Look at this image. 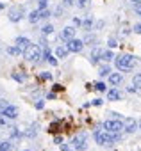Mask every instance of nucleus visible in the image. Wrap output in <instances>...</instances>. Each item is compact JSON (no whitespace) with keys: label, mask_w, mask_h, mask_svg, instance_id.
Listing matches in <instances>:
<instances>
[{"label":"nucleus","mask_w":141,"mask_h":151,"mask_svg":"<svg viewBox=\"0 0 141 151\" xmlns=\"http://www.w3.org/2000/svg\"><path fill=\"white\" fill-rule=\"evenodd\" d=\"M114 64H116V68H118L120 71H130V69L134 68V64H136V59H134L132 55L125 53V55H120V57H116Z\"/></svg>","instance_id":"obj_1"},{"label":"nucleus","mask_w":141,"mask_h":151,"mask_svg":"<svg viewBox=\"0 0 141 151\" xmlns=\"http://www.w3.org/2000/svg\"><path fill=\"white\" fill-rule=\"evenodd\" d=\"M23 57L29 60V62H39L43 59V53H41V48L38 45H31L25 52H23Z\"/></svg>","instance_id":"obj_2"},{"label":"nucleus","mask_w":141,"mask_h":151,"mask_svg":"<svg viewBox=\"0 0 141 151\" xmlns=\"http://www.w3.org/2000/svg\"><path fill=\"white\" fill-rule=\"evenodd\" d=\"M95 140H97V144H100V146H109V144H113V137H111V132H102V130H95Z\"/></svg>","instance_id":"obj_3"},{"label":"nucleus","mask_w":141,"mask_h":151,"mask_svg":"<svg viewBox=\"0 0 141 151\" xmlns=\"http://www.w3.org/2000/svg\"><path fill=\"white\" fill-rule=\"evenodd\" d=\"M104 130L105 132H114V133H120L123 130V121L120 119H111V121H104Z\"/></svg>","instance_id":"obj_4"},{"label":"nucleus","mask_w":141,"mask_h":151,"mask_svg":"<svg viewBox=\"0 0 141 151\" xmlns=\"http://www.w3.org/2000/svg\"><path fill=\"white\" fill-rule=\"evenodd\" d=\"M82 48H84V41L82 39H70V41H66V50L68 52H73V53H79V52H82Z\"/></svg>","instance_id":"obj_5"},{"label":"nucleus","mask_w":141,"mask_h":151,"mask_svg":"<svg viewBox=\"0 0 141 151\" xmlns=\"http://www.w3.org/2000/svg\"><path fill=\"white\" fill-rule=\"evenodd\" d=\"M72 144H73V149L75 151H86L88 149V142H86V135L84 133L75 135L73 140H72Z\"/></svg>","instance_id":"obj_6"},{"label":"nucleus","mask_w":141,"mask_h":151,"mask_svg":"<svg viewBox=\"0 0 141 151\" xmlns=\"http://www.w3.org/2000/svg\"><path fill=\"white\" fill-rule=\"evenodd\" d=\"M9 22H13V23H16V22H20L22 18H23V7L22 6H16V7H13V9H9Z\"/></svg>","instance_id":"obj_7"},{"label":"nucleus","mask_w":141,"mask_h":151,"mask_svg":"<svg viewBox=\"0 0 141 151\" xmlns=\"http://www.w3.org/2000/svg\"><path fill=\"white\" fill-rule=\"evenodd\" d=\"M2 116L7 117V119H16V117H18V107H15V105H7V107L4 109Z\"/></svg>","instance_id":"obj_8"},{"label":"nucleus","mask_w":141,"mask_h":151,"mask_svg":"<svg viewBox=\"0 0 141 151\" xmlns=\"http://www.w3.org/2000/svg\"><path fill=\"white\" fill-rule=\"evenodd\" d=\"M73 37H75V27H64L61 30V39L70 41V39H73Z\"/></svg>","instance_id":"obj_9"},{"label":"nucleus","mask_w":141,"mask_h":151,"mask_svg":"<svg viewBox=\"0 0 141 151\" xmlns=\"http://www.w3.org/2000/svg\"><path fill=\"white\" fill-rule=\"evenodd\" d=\"M31 45H32V43H31V39H29V37H25V36H20V37H16V46L22 50V53H23V52H25V50H27Z\"/></svg>","instance_id":"obj_10"},{"label":"nucleus","mask_w":141,"mask_h":151,"mask_svg":"<svg viewBox=\"0 0 141 151\" xmlns=\"http://www.w3.org/2000/svg\"><path fill=\"white\" fill-rule=\"evenodd\" d=\"M136 128H137V123H136V119H132V117H127V119L123 121V130H125L127 133H132V132H136Z\"/></svg>","instance_id":"obj_11"},{"label":"nucleus","mask_w":141,"mask_h":151,"mask_svg":"<svg viewBox=\"0 0 141 151\" xmlns=\"http://www.w3.org/2000/svg\"><path fill=\"white\" fill-rule=\"evenodd\" d=\"M121 80H123L121 73H109V84L111 86H120Z\"/></svg>","instance_id":"obj_12"},{"label":"nucleus","mask_w":141,"mask_h":151,"mask_svg":"<svg viewBox=\"0 0 141 151\" xmlns=\"http://www.w3.org/2000/svg\"><path fill=\"white\" fill-rule=\"evenodd\" d=\"M100 57H102V50H100V48H93V50H91V55H89L91 64H98Z\"/></svg>","instance_id":"obj_13"},{"label":"nucleus","mask_w":141,"mask_h":151,"mask_svg":"<svg viewBox=\"0 0 141 151\" xmlns=\"http://www.w3.org/2000/svg\"><path fill=\"white\" fill-rule=\"evenodd\" d=\"M121 98V93L114 87V89H111V91H107V100L109 101H116V100H120Z\"/></svg>","instance_id":"obj_14"},{"label":"nucleus","mask_w":141,"mask_h":151,"mask_svg":"<svg viewBox=\"0 0 141 151\" xmlns=\"http://www.w3.org/2000/svg\"><path fill=\"white\" fill-rule=\"evenodd\" d=\"M66 55H68L66 46H57V48H55V57H57V59H64Z\"/></svg>","instance_id":"obj_15"},{"label":"nucleus","mask_w":141,"mask_h":151,"mask_svg":"<svg viewBox=\"0 0 141 151\" xmlns=\"http://www.w3.org/2000/svg\"><path fill=\"white\" fill-rule=\"evenodd\" d=\"M38 13H39V18H41V20H47V18L52 16V11H50L48 7H45V9H38Z\"/></svg>","instance_id":"obj_16"},{"label":"nucleus","mask_w":141,"mask_h":151,"mask_svg":"<svg viewBox=\"0 0 141 151\" xmlns=\"http://www.w3.org/2000/svg\"><path fill=\"white\" fill-rule=\"evenodd\" d=\"M39 20H41V18H39V13H38V9L29 13V22H31V23H38Z\"/></svg>","instance_id":"obj_17"},{"label":"nucleus","mask_w":141,"mask_h":151,"mask_svg":"<svg viewBox=\"0 0 141 151\" xmlns=\"http://www.w3.org/2000/svg\"><path fill=\"white\" fill-rule=\"evenodd\" d=\"M102 60H105V62H109V60H113L114 59V55H113V52L111 50H102V57H100Z\"/></svg>","instance_id":"obj_18"},{"label":"nucleus","mask_w":141,"mask_h":151,"mask_svg":"<svg viewBox=\"0 0 141 151\" xmlns=\"http://www.w3.org/2000/svg\"><path fill=\"white\" fill-rule=\"evenodd\" d=\"M132 84H134L136 89H141V73H136L132 77Z\"/></svg>","instance_id":"obj_19"},{"label":"nucleus","mask_w":141,"mask_h":151,"mask_svg":"<svg viewBox=\"0 0 141 151\" xmlns=\"http://www.w3.org/2000/svg\"><path fill=\"white\" fill-rule=\"evenodd\" d=\"M82 27H84L86 30H91V27H93V16H88V18L82 22Z\"/></svg>","instance_id":"obj_20"},{"label":"nucleus","mask_w":141,"mask_h":151,"mask_svg":"<svg viewBox=\"0 0 141 151\" xmlns=\"http://www.w3.org/2000/svg\"><path fill=\"white\" fill-rule=\"evenodd\" d=\"M11 77H13V78H15L16 82H25L27 75H23V73H18V71H16V73H13V75H11Z\"/></svg>","instance_id":"obj_21"},{"label":"nucleus","mask_w":141,"mask_h":151,"mask_svg":"<svg viewBox=\"0 0 141 151\" xmlns=\"http://www.w3.org/2000/svg\"><path fill=\"white\" fill-rule=\"evenodd\" d=\"M7 53H11V55H22V50L18 46H9L7 48Z\"/></svg>","instance_id":"obj_22"},{"label":"nucleus","mask_w":141,"mask_h":151,"mask_svg":"<svg viewBox=\"0 0 141 151\" xmlns=\"http://www.w3.org/2000/svg\"><path fill=\"white\" fill-rule=\"evenodd\" d=\"M109 73H111V68H109V66H102V68H100V73H98V75H100V77H107Z\"/></svg>","instance_id":"obj_23"},{"label":"nucleus","mask_w":141,"mask_h":151,"mask_svg":"<svg viewBox=\"0 0 141 151\" xmlns=\"http://www.w3.org/2000/svg\"><path fill=\"white\" fill-rule=\"evenodd\" d=\"M89 6V0H77V7L79 9H86Z\"/></svg>","instance_id":"obj_24"},{"label":"nucleus","mask_w":141,"mask_h":151,"mask_svg":"<svg viewBox=\"0 0 141 151\" xmlns=\"http://www.w3.org/2000/svg\"><path fill=\"white\" fill-rule=\"evenodd\" d=\"M82 41H84V45H86V43H89V45L93 46V43H97V37H95V36H91V34H88V36H86V39H82Z\"/></svg>","instance_id":"obj_25"},{"label":"nucleus","mask_w":141,"mask_h":151,"mask_svg":"<svg viewBox=\"0 0 141 151\" xmlns=\"http://www.w3.org/2000/svg\"><path fill=\"white\" fill-rule=\"evenodd\" d=\"M39 78H41V80H50V78H52V73H50V71H41Z\"/></svg>","instance_id":"obj_26"},{"label":"nucleus","mask_w":141,"mask_h":151,"mask_svg":"<svg viewBox=\"0 0 141 151\" xmlns=\"http://www.w3.org/2000/svg\"><path fill=\"white\" fill-rule=\"evenodd\" d=\"M41 32H43L45 36H48V34H52V32H54V27H52V25H45V27L41 29Z\"/></svg>","instance_id":"obj_27"},{"label":"nucleus","mask_w":141,"mask_h":151,"mask_svg":"<svg viewBox=\"0 0 141 151\" xmlns=\"http://www.w3.org/2000/svg\"><path fill=\"white\" fill-rule=\"evenodd\" d=\"M95 89H97L98 93H104V91L107 89V86H105L104 82H98V84H95Z\"/></svg>","instance_id":"obj_28"},{"label":"nucleus","mask_w":141,"mask_h":151,"mask_svg":"<svg viewBox=\"0 0 141 151\" xmlns=\"http://www.w3.org/2000/svg\"><path fill=\"white\" fill-rule=\"evenodd\" d=\"M38 2V9H45V7H48V0H36Z\"/></svg>","instance_id":"obj_29"},{"label":"nucleus","mask_w":141,"mask_h":151,"mask_svg":"<svg viewBox=\"0 0 141 151\" xmlns=\"http://www.w3.org/2000/svg\"><path fill=\"white\" fill-rule=\"evenodd\" d=\"M11 137L13 139H20L22 137V132H18V128H11Z\"/></svg>","instance_id":"obj_30"},{"label":"nucleus","mask_w":141,"mask_h":151,"mask_svg":"<svg viewBox=\"0 0 141 151\" xmlns=\"http://www.w3.org/2000/svg\"><path fill=\"white\" fill-rule=\"evenodd\" d=\"M25 135H27V137H31V139H32V137H36V126H32V128H29V130L25 132Z\"/></svg>","instance_id":"obj_31"},{"label":"nucleus","mask_w":141,"mask_h":151,"mask_svg":"<svg viewBox=\"0 0 141 151\" xmlns=\"http://www.w3.org/2000/svg\"><path fill=\"white\" fill-rule=\"evenodd\" d=\"M107 45H109V48H116V46H118V41H116L114 37H109V41H107Z\"/></svg>","instance_id":"obj_32"},{"label":"nucleus","mask_w":141,"mask_h":151,"mask_svg":"<svg viewBox=\"0 0 141 151\" xmlns=\"http://www.w3.org/2000/svg\"><path fill=\"white\" fill-rule=\"evenodd\" d=\"M7 121H9L7 117H4L2 114H0V128H4V126H7Z\"/></svg>","instance_id":"obj_33"},{"label":"nucleus","mask_w":141,"mask_h":151,"mask_svg":"<svg viewBox=\"0 0 141 151\" xmlns=\"http://www.w3.org/2000/svg\"><path fill=\"white\" fill-rule=\"evenodd\" d=\"M7 105H9V103H7L6 100H2V98H0V114H2V112H4V109H6Z\"/></svg>","instance_id":"obj_34"},{"label":"nucleus","mask_w":141,"mask_h":151,"mask_svg":"<svg viewBox=\"0 0 141 151\" xmlns=\"http://www.w3.org/2000/svg\"><path fill=\"white\" fill-rule=\"evenodd\" d=\"M134 13L141 16V2H137V4H134Z\"/></svg>","instance_id":"obj_35"},{"label":"nucleus","mask_w":141,"mask_h":151,"mask_svg":"<svg viewBox=\"0 0 141 151\" xmlns=\"http://www.w3.org/2000/svg\"><path fill=\"white\" fill-rule=\"evenodd\" d=\"M73 6V0H63V7H72Z\"/></svg>","instance_id":"obj_36"},{"label":"nucleus","mask_w":141,"mask_h":151,"mask_svg":"<svg viewBox=\"0 0 141 151\" xmlns=\"http://www.w3.org/2000/svg\"><path fill=\"white\" fill-rule=\"evenodd\" d=\"M82 25V20L81 18H73V27H81Z\"/></svg>","instance_id":"obj_37"},{"label":"nucleus","mask_w":141,"mask_h":151,"mask_svg":"<svg viewBox=\"0 0 141 151\" xmlns=\"http://www.w3.org/2000/svg\"><path fill=\"white\" fill-rule=\"evenodd\" d=\"M54 14H55V16H59V18H61V14H63V6H59V7H57V9H55V13H54Z\"/></svg>","instance_id":"obj_38"},{"label":"nucleus","mask_w":141,"mask_h":151,"mask_svg":"<svg viewBox=\"0 0 141 151\" xmlns=\"http://www.w3.org/2000/svg\"><path fill=\"white\" fill-rule=\"evenodd\" d=\"M134 32H136V34H141V23H136V25H134Z\"/></svg>","instance_id":"obj_39"},{"label":"nucleus","mask_w":141,"mask_h":151,"mask_svg":"<svg viewBox=\"0 0 141 151\" xmlns=\"http://www.w3.org/2000/svg\"><path fill=\"white\" fill-rule=\"evenodd\" d=\"M54 142H55V144H63V137H61V135H55Z\"/></svg>","instance_id":"obj_40"},{"label":"nucleus","mask_w":141,"mask_h":151,"mask_svg":"<svg viewBox=\"0 0 141 151\" xmlns=\"http://www.w3.org/2000/svg\"><path fill=\"white\" fill-rule=\"evenodd\" d=\"M52 89H54V91H63V89H64V87H63V86H61V84H55V86H54V87H52Z\"/></svg>","instance_id":"obj_41"},{"label":"nucleus","mask_w":141,"mask_h":151,"mask_svg":"<svg viewBox=\"0 0 141 151\" xmlns=\"http://www.w3.org/2000/svg\"><path fill=\"white\" fill-rule=\"evenodd\" d=\"M43 107H45V103H43V101H41V100H39V101H38V103H36V109H38V110H41V109H43Z\"/></svg>","instance_id":"obj_42"},{"label":"nucleus","mask_w":141,"mask_h":151,"mask_svg":"<svg viewBox=\"0 0 141 151\" xmlns=\"http://www.w3.org/2000/svg\"><path fill=\"white\" fill-rule=\"evenodd\" d=\"M59 146H61V151H70V147L66 144H59Z\"/></svg>","instance_id":"obj_43"},{"label":"nucleus","mask_w":141,"mask_h":151,"mask_svg":"<svg viewBox=\"0 0 141 151\" xmlns=\"http://www.w3.org/2000/svg\"><path fill=\"white\" fill-rule=\"evenodd\" d=\"M102 103H104L102 100H93V105H97V107H98V105H102Z\"/></svg>","instance_id":"obj_44"},{"label":"nucleus","mask_w":141,"mask_h":151,"mask_svg":"<svg viewBox=\"0 0 141 151\" xmlns=\"http://www.w3.org/2000/svg\"><path fill=\"white\" fill-rule=\"evenodd\" d=\"M127 91H129V93H136V87H134V86H130V87H127Z\"/></svg>","instance_id":"obj_45"},{"label":"nucleus","mask_w":141,"mask_h":151,"mask_svg":"<svg viewBox=\"0 0 141 151\" xmlns=\"http://www.w3.org/2000/svg\"><path fill=\"white\" fill-rule=\"evenodd\" d=\"M47 98H48V100H54V98H55V94H54V93H48V94H47Z\"/></svg>","instance_id":"obj_46"},{"label":"nucleus","mask_w":141,"mask_h":151,"mask_svg":"<svg viewBox=\"0 0 141 151\" xmlns=\"http://www.w3.org/2000/svg\"><path fill=\"white\" fill-rule=\"evenodd\" d=\"M130 2H134V4H137V2H141V0H130Z\"/></svg>","instance_id":"obj_47"},{"label":"nucleus","mask_w":141,"mask_h":151,"mask_svg":"<svg viewBox=\"0 0 141 151\" xmlns=\"http://www.w3.org/2000/svg\"><path fill=\"white\" fill-rule=\"evenodd\" d=\"M2 9H4V4H0V11H2Z\"/></svg>","instance_id":"obj_48"},{"label":"nucleus","mask_w":141,"mask_h":151,"mask_svg":"<svg viewBox=\"0 0 141 151\" xmlns=\"http://www.w3.org/2000/svg\"><path fill=\"white\" fill-rule=\"evenodd\" d=\"M139 128H141V121H139Z\"/></svg>","instance_id":"obj_49"}]
</instances>
